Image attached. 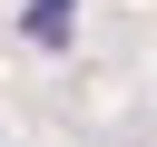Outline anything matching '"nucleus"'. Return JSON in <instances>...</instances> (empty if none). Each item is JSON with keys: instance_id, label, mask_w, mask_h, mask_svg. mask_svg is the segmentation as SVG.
I'll use <instances>...</instances> for the list:
<instances>
[{"instance_id": "obj_1", "label": "nucleus", "mask_w": 157, "mask_h": 147, "mask_svg": "<svg viewBox=\"0 0 157 147\" xmlns=\"http://www.w3.org/2000/svg\"><path fill=\"white\" fill-rule=\"evenodd\" d=\"M69 10H78V0H29V20H20V29H29L39 49H59V39H69Z\"/></svg>"}]
</instances>
